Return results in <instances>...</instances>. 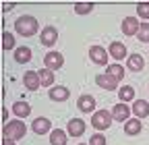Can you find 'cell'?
Masks as SVG:
<instances>
[{"label": "cell", "mask_w": 149, "mask_h": 145, "mask_svg": "<svg viewBox=\"0 0 149 145\" xmlns=\"http://www.w3.org/2000/svg\"><path fill=\"white\" fill-rule=\"evenodd\" d=\"M112 120H114V118H112V112H108V110H97V112H93V116H91L93 129H100V131L110 129Z\"/></svg>", "instance_id": "cell-3"}, {"label": "cell", "mask_w": 149, "mask_h": 145, "mask_svg": "<svg viewBox=\"0 0 149 145\" xmlns=\"http://www.w3.org/2000/svg\"><path fill=\"white\" fill-rule=\"evenodd\" d=\"M15 48V35L4 31L2 33V50H13Z\"/></svg>", "instance_id": "cell-26"}, {"label": "cell", "mask_w": 149, "mask_h": 145, "mask_svg": "<svg viewBox=\"0 0 149 145\" xmlns=\"http://www.w3.org/2000/svg\"><path fill=\"white\" fill-rule=\"evenodd\" d=\"M44 64H46V68H50V70H58V68H62V64H64V56H62L60 52L50 50L46 56H44Z\"/></svg>", "instance_id": "cell-5"}, {"label": "cell", "mask_w": 149, "mask_h": 145, "mask_svg": "<svg viewBox=\"0 0 149 145\" xmlns=\"http://www.w3.org/2000/svg\"><path fill=\"white\" fill-rule=\"evenodd\" d=\"M133 114L137 118H147L149 116V104L145 100H135L133 102Z\"/></svg>", "instance_id": "cell-17"}, {"label": "cell", "mask_w": 149, "mask_h": 145, "mask_svg": "<svg viewBox=\"0 0 149 145\" xmlns=\"http://www.w3.org/2000/svg\"><path fill=\"white\" fill-rule=\"evenodd\" d=\"M77 106H79V110H81V112L91 114L93 110H95V98L89 96V93H85V96H81V98L77 100Z\"/></svg>", "instance_id": "cell-11"}, {"label": "cell", "mask_w": 149, "mask_h": 145, "mask_svg": "<svg viewBox=\"0 0 149 145\" xmlns=\"http://www.w3.org/2000/svg\"><path fill=\"white\" fill-rule=\"evenodd\" d=\"M15 29L19 35H23V38H31V35L37 33V29H40V25H37V19L31 15H23L19 17V19L15 21Z\"/></svg>", "instance_id": "cell-1"}, {"label": "cell", "mask_w": 149, "mask_h": 145, "mask_svg": "<svg viewBox=\"0 0 149 145\" xmlns=\"http://www.w3.org/2000/svg\"><path fill=\"white\" fill-rule=\"evenodd\" d=\"M112 118H114L116 122H126V120H130V112H133V108H128L124 102H120V104H116L114 108H112Z\"/></svg>", "instance_id": "cell-4"}, {"label": "cell", "mask_w": 149, "mask_h": 145, "mask_svg": "<svg viewBox=\"0 0 149 145\" xmlns=\"http://www.w3.org/2000/svg\"><path fill=\"white\" fill-rule=\"evenodd\" d=\"M2 133H4V137L17 141V139H23V137H25L27 126H25V122H21V120H8V122H4V126H2Z\"/></svg>", "instance_id": "cell-2"}, {"label": "cell", "mask_w": 149, "mask_h": 145, "mask_svg": "<svg viewBox=\"0 0 149 145\" xmlns=\"http://www.w3.org/2000/svg\"><path fill=\"white\" fill-rule=\"evenodd\" d=\"M2 120H4V122L8 120V110H6V108H2Z\"/></svg>", "instance_id": "cell-31"}, {"label": "cell", "mask_w": 149, "mask_h": 145, "mask_svg": "<svg viewBox=\"0 0 149 145\" xmlns=\"http://www.w3.org/2000/svg\"><path fill=\"white\" fill-rule=\"evenodd\" d=\"M137 38H139V42H143V44L149 42V23H141V29H139V33H137Z\"/></svg>", "instance_id": "cell-27"}, {"label": "cell", "mask_w": 149, "mask_h": 145, "mask_svg": "<svg viewBox=\"0 0 149 145\" xmlns=\"http://www.w3.org/2000/svg\"><path fill=\"white\" fill-rule=\"evenodd\" d=\"M108 52H110V56L114 58V60H122L126 56V46L122 42H112L110 48H108Z\"/></svg>", "instance_id": "cell-14"}, {"label": "cell", "mask_w": 149, "mask_h": 145, "mask_svg": "<svg viewBox=\"0 0 149 145\" xmlns=\"http://www.w3.org/2000/svg\"><path fill=\"white\" fill-rule=\"evenodd\" d=\"M48 96H50V100H52V102H66V100H68V96H70V91H68L66 87L58 85V87H52Z\"/></svg>", "instance_id": "cell-15"}, {"label": "cell", "mask_w": 149, "mask_h": 145, "mask_svg": "<svg viewBox=\"0 0 149 145\" xmlns=\"http://www.w3.org/2000/svg\"><path fill=\"white\" fill-rule=\"evenodd\" d=\"M31 129H33V133H37V135H46V133H52L50 129H52V122H50V118H35L33 122H31Z\"/></svg>", "instance_id": "cell-12"}, {"label": "cell", "mask_w": 149, "mask_h": 145, "mask_svg": "<svg viewBox=\"0 0 149 145\" xmlns=\"http://www.w3.org/2000/svg\"><path fill=\"white\" fill-rule=\"evenodd\" d=\"M128 70H133V72H139L145 68V58L141 56V54H130L128 56V62H126Z\"/></svg>", "instance_id": "cell-16"}, {"label": "cell", "mask_w": 149, "mask_h": 145, "mask_svg": "<svg viewBox=\"0 0 149 145\" xmlns=\"http://www.w3.org/2000/svg\"><path fill=\"white\" fill-rule=\"evenodd\" d=\"M23 83H25V87L29 89V91H35V89L42 85V81H40V72L27 70V72H25V77H23Z\"/></svg>", "instance_id": "cell-13"}, {"label": "cell", "mask_w": 149, "mask_h": 145, "mask_svg": "<svg viewBox=\"0 0 149 145\" xmlns=\"http://www.w3.org/2000/svg\"><path fill=\"white\" fill-rule=\"evenodd\" d=\"M108 141H106V137L102 135V133H95L91 139H89V145H106Z\"/></svg>", "instance_id": "cell-29"}, {"label": "cell", "mask_w": 149, "mask_h": 145, "mask_svg": "<svg viewBox=\"0 0 149 145\" xmlns=\"http://www.w3.org/2000/svg\"><path fill=\"white\" fill-rule=\"evenodd\" d=\"M2 145H15V141H13V139H8V137H4V141H2Z\"/></svg>", "instance_id": "cell-32"}, {"label": "cell", "mask_w": 149, "mask_h": 145, "mask_svg": "<svg viewBox=\"0 0 149 145\" xmlns=\"http://www.w3.org/2000/svg\"><path fill=\"white\" fill-rule=\"evenodd\" d=\"M108 75L110 77H114L116 81H120V79H124V68L120 66V64H108Z\"/></svg>", "instance_id": "cell-24"}, {"label": "cell", "mask_w": 149, "mask_h": 145, "mask_svg": "<svg viewBox=\"0 0 149 145\" xmlns=\"http://www.w3.org/2000/svg\"><path fill=\"white\" fill-rule=\"evenodd\" d=\"M143 129V124H141V118H130L124 122V133L126 135H139Z\"/></svg>", "instance_id": "cell-19"}, {"label": "cell", "mask_w": 149, "mask_h": 145, "mask_svg": "<svg viewBox=\"0 0 149 145\" xmlns=\"http://www.w3.org/2000/svg\"><path fill=\"white\" fill-rule=\"evenodd\" d=\"M118 98H120V102H130V100H135V89L130 87V85H124V87H120L118 89Z\"/></svg>", "instance_id": "cell-22"}, {"label": "cell", "mask_w": 149, "mask_h": 145, "mask_svg": "<svg viewBox=\"0 0 149 145\" xmlns=\"http://www.w3.org/2000/svg\"><path fill=\"white\" fill-rule=\"evenodd\" d=\"M40 81H42L44 87H52V85H54V70L42 68V70H40Z\"/></svg>", "instance_id": "cell-23"}, {"label": "cell", "mask_w": 149, "mask_h": 145, "mask_svg": "<svg viewBox=\"0 0 149 145\" xmlns=\"http://www.w3.org/2000/svg\"><path fill=\"white\" fill-rule=\"evenodd\" d=\"M137 15L141 19H149V2H139L137 4Z\"/></svg>", "instance_id": "cell-28"}, {"label": "cell", "mask_w": 149, "mask_h": 145, "mask_svg": "<svg viewBox=\"0 0 149 145\" xmlns=\"http://www.w3.org/2000/svg\"><path fill=\"white\" fill-rule=\"evenodd\" d=\"M141 29V23L137 17H126V19L122 21V33L124 35H137Z\"/></svg>", "instance_id": "cell-9"}, {"label": "cell", "mask_w": 149, "mask_h": 145, "mask_svg": "<svg viewBox=\"0 0 149 145\" xmlns=\"http://www.w3.org/2000/svg\"><path fill=\"white\" fill-rule=\"evenodd\" d=\"M10 112L17 114L19 118H27V116L31 114V106H29L27 102H15L13 108H10Z\"/></svg>", "instance_id": "cell-18"}, {"label": "cell", "mask_w": 149, "mask_h": 145, "mask_svg": "<svg viewBox=\"0 0 149 145\" xmlns=\"http://www.w3.org/2000/svg\"><path fill=\"white\" fill-rule=\"evenodd\" d=\"M81 145H89V143H81Z\"/></svg>", "instance_id": "cell-33"}, {"label": "cell", "mask_w": 149, "mask_h": 145, "mask_svg": "<svg viewBox=\"0 0 149 145\" xmlns=\"http://www.w3.org/2000/svg\"><path fill=\"white\" fill-rule=\"evenodd\" d=\"M89 58L95 64H108V52L102 46H91L89 48Z\"/></svg>", "instance_id": "cell-8"}, {"label": "cell", "mask_w": 149, "mask_h": 145, "mask_svg": "<svg viewBox=\"0 0 149 145\" xmlns=\"http://www.w3.org/2000/svg\"><path fill=\"white\" fill-rule=\"evenodd\" d=\"M66 135L62 129H54L50 133V145H66Z\"/></svg>", "instance_id": "cell-21"}, {"label": "cell", "mask_w": 149, "mask_h": 145, "mask_svg": "<svg viewBox=\"0 0 149 145\" xmlns=\"http://www.w3.org/2000/svg\"><path fill=\"white\" fill-rule=\"evenodd\" d=\"M93 10V2H74V13L77 15H87Z\"/></svg>", "instance_id": "cell-25"}, {"label": "cell", "mask_w": 149, "mask_h": 145, "mask_svg": "<svg viewBox=\"0 0 149 145\" xmlns=\"http://www.w3.org/2000/svg\"><path fill=\"white\" fill-rule=\"evenodd\" d=\"M66 133L70 135V137H81L83 133H85V120H81V118H70L68 120V124H66Z\"/></svg>", "instance_id": "cell-10"}, {"label": "cell", "mask_w": 149, "mask_h": 145, "mask_svg": "<svg viewBox=\"0 0 149 145\" xmlns=\"http://www.w3.org/2000/svg\"><path fill=\"white\" fill-rule=\"evenodd\" d=\"M29 60H31V50H29L27 46H21V48L15 50V62L25 64V62H29Z\"/></svg>", "instance_id": "cell-20"}, {"label": "cell", "mask_w": 149, "mask_h": 145, "mask_svg": "<svg viewBox=\"0 0 149 145\" xmlns=\"http://www.w3.org/2000/svg\"><path fill=\"white\" fill-rule=\"evenodd\" d=\"M13 8H15V4H13V2H8V4H4V6H2V10H4V13H8V10H13Z\"/></svg>", "instance_id": "cell-30"}, {"label": "cell", "mask_w": 149, "mask_h": 145, "mask_svg": "<svg viewBox=\"0 0 149 145\" xmlns=\"http://www.w3.org/2000/svg\"><path fill=\"white\" fill-rule=\"evenodd\" d=\"M95 83H97L102 89H106V91H114V89H118V81H116L114 77H110L108 72L97 75V77H95Z\"/></svg>", "instance_id": "cell-7"}, {"label": "cell", "mask_w": 149, "mask_h": 145, "mask_svg": "<svg viewBox=\"0 0 149 145\" xmlns=\"http://www.w3.org/2000/svg\"><path fill=\"white\" fill-rule=\"evenodd\" d=\"M40 42H42V46H54L56 42H58V29L56 27H52V25H48V27H44L42 29V35H40Z\"/></svg>", "instance_id": "cell-6"}]
</instances>
